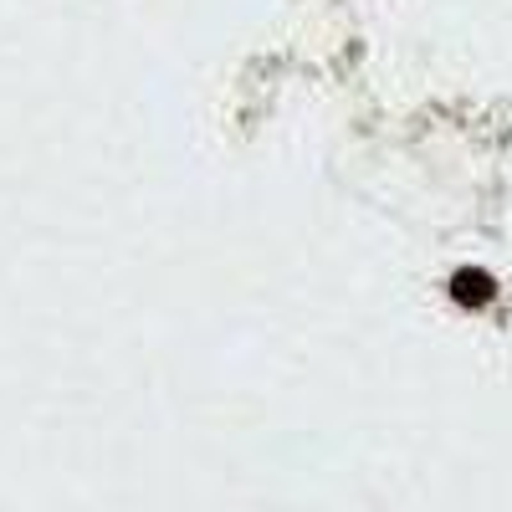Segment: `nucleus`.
<instances>
[{"label": "nucleus", "instance_id": "nucleus-1", "mask_svg": "<svg viewBox=\"0 0 512 512\" xmlns=\"http://www.w3.org/2000/svg\"><path fill=\"white\" fill-rule=\"evenodd\" d=\"M456 297H461V303H487V297H492V277L461 272V277H456Z\"/></svg>", "mask_w": 512, "mask_h": 512}]
</instances>
